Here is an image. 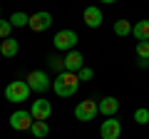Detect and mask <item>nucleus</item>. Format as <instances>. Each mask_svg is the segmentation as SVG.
Returning a JSON list of instances; mask_svg holds the SVG:
<instances>
[{"mask_svg": "<svg viewBox=\"0 0 149 139\" xmlns=\"http://www.w3.org/2000/svg\"><path fill=\"white\" fill-rule=\"evenodd\" d=\"M137 55H139V60H149V40L137 45Z\"/></svg>", "mask_w": 149, "mask_h": 139, "instance_id": "nucleus-21", "label": "nucleus"}, {"mask_svg": "<svg viewBox=\"0 0 149 139\" xmlns=\"http://www.w3.org/2000/svg\"><path fill=\"white\" fill-rule=\"evenodd\" d=\"M27 22H30V17H27L25 13H13L10 15V25L13 27H25Z\"/></svg>", "mask_w": 149, "mask_h": 139, "instance_id": "nucleus-17", "label": "nucleus"}, {"mask_svg": "<svg viewBox=\"0 0 149 139\" xmlns=\"http://www.w3.org/2000/svg\"><path fill=\"white\" fill-rule=\"evenodd\" d=\"M134 122H137V124H147V122H149V109L139 107L137 112H134Z\"/></svg>", "mask_w": 149, "mask_h": 139, "instance_id": "nucleus-19", "label": "nucleus"}, {"mask_svg": "<svg viewBox=\"0 0 149 139\" xmlns=\"http://www.w3.org/2000/svg\"><path fill=\"white\" fill-rule=\"evenodd\" d=\"M27 87L35 92H47L50 90V80L47 75H45L42 70H32L30 75H27Z\"/></svg>", "mask_w": 149, "mask_h": 139, "instance_id": "nucleus-6", "label": "nucleus"}, {"mask_svg": "<svg viewBox=\"0 0 149 139\" xmlns=\"http://www.w3.org/2000/svg\"><path fill=\"white\" fill-rule=\"evenodd\" d=\"M114 35H119V38L132 35V22H129V20H117V22H114Z\"/></svg>", "mask_w": 149, "mask_h": 139, "instance_id": "nucleus-16", "label": "nucleus"}, {"mask_svg": "<svg viewBox=\"0 0 149 139\" xmlns=\"http://www.w3.org/2000/svg\"><path fill=\"white\" fill-rule=\"evenodd\" d=\"M82 17H85V25L87 27H100L102 25V10H100V8H95V5L85 8Z\"/></svg>", "mask_w": 149, "mask_h": 139, "instance_id": "nucleus-12", "label": "nucleus"}, {"mask_svg": "<svg viewBox=\"0 0 149 139\" xmlns=\"http://www.w3.org/2000/svg\"><path fill=\"white\" fill-rule=\"evenodd\" d=\"M132 32H134V38H137L139 42H147L149 40V20H139L137 25L132 27Z\"/></svg>", "mask_w": 149, "mask_h": 139, "instance_id": "nucleus-13", "label": "nucleus"}, {"mask_svg": "<svg viewBox=\"0 0 149 139\" xmlns=\"http://www.w3.org/2000/svg\"><path fill=\"white\" fill-rule=\"evenodd\" d=\"M47 65L55 70V72H60V75L65 72V57H55L52 55V57H47Z\"/></svg>", "mask_w": 149, "mask_h": 139, "instance_id": "nucleus-18", "label": "nucleus"}, {"mask_svg": "<svg viewBox=\"0 0 149 139\" xmlns=\"http://www.w3.org/2000/svg\"><path fill=\"white\" fill-rule=\"evenodd\" d=\"M97 109H100L104 117H114L119 109V99H114V97H102L100 102H97Z\"/></svg>", "mask_w": 149, "mask_h": 139, "instance_id": "nucleus-11", "label": "nucleus"}, {"mask_svg": "<svg viewBox=\"0 0 149 139\" xmlns=\"http://www.w3.org/2000/svg\"><path fill=\"white\" fill-rule=\"evenodd\" d=\"M52 42H55V50H67V52H72L74 45H77V32L74 30H60Z\"/></svg>", "mask_w": 149, "mask_h": 139, "instance_id": "nucleus-4", "label": "nucleus"}, {"mask_svg": "<svg viewBox=\"0 0 149 139\" xmlns=\"http://www.w3.org/2000/svg\"><path fill=\"white\" fill-rule=\"evenodd\" d=\"M52 25V15L50 13H35V15H30V22H27V27L30 30H35V32H42V30H47V27Z\"/></svg>", "mask_w": 149, "mask_h": 139, "instance_id": "nucleus-9", "label": "nucleus"}, {"mask_svg": "<svg viewBox=\"0 0 149 139\" xmlns=\"http://www.w3.org/2000/svg\"><path fill=\"white\" fill-rule=\"evenodd\" d=\"M77 77H80V82H90L92 77H95V70H90V67H82L80 72H77Z\"/></svg>", "mask_w": 149, "mask_h": 139, "instance_id": "nucleus-22", "label": "nucleus"}, {"mask_svg": "<svg viewBox=\"0 0 149 139\" xmlns=\"http://www.w3.org/2000/svg\"><path fill=\"white\" fill-rule=\"evenodd\" d=\"M17 50H20V45H17V40H13V38L3 40V45H0V52H3V57H15Z\"/></svg>", "mask_w": 149, "mask_h": 139, "instance_id": "nucleus-14", "label": "nucleus"}, {"mask_svg": "<svg viewBox=\"0 0 149 139\" xmlns=\"http://www.w3.org/2000/svg\"><path fill=\"white\" fill-rule=\"evenodd\" d=\"M85 67V57H82L77 50H72V52H67L65 55V72H80V70Z\"/></svg>", "mask_w": 149, "mask_h": 139, "instance_id": "nucleus-10", "label": "nucleus"}, {"mask_svg": "<svg viewBox=\"0 0 149 139\" xmlns=\"http://www.w3.org/2000/svg\"><path fill=\"white\" fill-rule=\"evenodd\" d=\"M30 132H32V137H35V139H45L50 134V127H47V122H32Z\"/></svg>", "mask_w": 149, "mask_h": 139, "instance_id": "nucleus-15", "label": "nucleus"}, {"mask_svg": "<svg viewBox=\"0 0 149 139\" xmlns=\"http://www.w3.org/2000/svg\"><path fill=\"white\" fill-rule=\"evenodd\" d=\"M80 87V77L74 72H62V75L55 77V95L60 97H72Z\"/></svg>", "mask_w": 149, "mask_h": 139, "instance_id": "nucleus-1", "label": "nucleus"}, {"mask_svg": "<svg viewBox=\"0 0 149 139\" xmlns=\"http://www.w3.org/2000/svg\"><path fill=\"white\" fill-rule=\"evenodd\" d=\"M147 67H149V65H147Z\"/></svg>", "mask_w": 149, "mask_h": 139, "instance_id": "nucleus-23", "label": "nucleus"}, {"mask_svg": "<svg viewBox=\"0 0 149 139\" xmlns=\"http://www.w3.org/2000/svg\"><path fill=\"white\" fill-rule=\"evenodd\" d=\"M32 114L30 112H25V109H17V112H13L10 114V127L13 129H17V132H27V129L32 127Z\"/></svg>", "mask_w": 149, "mask_h": 139, "instance_id": "nucleus-5", "label": "nucleus"}, {"mask_svg": "<svg viewBox=\"0 0 149 139\" xmlns=\"http://www.w3.org/2000/svg\"><path fill=\"white\" fill-rule=\"evenodd\" d=\"M30 114H32L35 122H45V119H50V114H52V104H50L47 99H35Z\"/></svg>", "mask_w": 149, "mask_h": 139, "instance_id": "nucleus-8", "label": "nucleus"}, {"mask_svg": "<svg viewBox=\"0 0 149 139\" xmlns=\"http://www.w3.org/2000/svg\"><path fill=\"white\" fill-rule=\"evenodd\" d=\"M27 97H30V87H27L25 80H15V82H10V85L5 87V99L13 102V104H20Z\"/></svg>", "mask_w": 149, "mask_h": 139, "instance_id": "nucleus-2", "label": "nucleus"}, {"mask_svg": "<svg viewBox=\"0 0 149 139\" xmlns=\"http://www.w3.org/2000/svg\"><path fill=\"white\" fill-rule=\"evenodd\" d=\"M119 134H122V124H119V119L109 117V119L102 122V127H100V137L102 139H119Z\"/></svg>", "mask_w": 149, "mask_h": 139, "instance_id": "nucleus-7", "label": "nucleus"}, {"mask_svg": "<svg viewBox=\"0 0 149 139\" xmlns=\"http://www.w3.org/2000/svg\"><path fill=\"white\" fill-rule=\"evenodd\" d=\"M100 112L97 109V102L92 99H82L77 107H74V119H80V122H90V119H95V114Z\"/></svg>", "mask_w": 149, "mask_h": 139, "instance_id": "nucleus-3", "label": "nucleus"}, {"mask_svg": "<svg viewBox=\"0 0 149 139\" xmlns=\"http://www.w3.org/2000/svg\"><path fill=\"white\" fill-rule=\"evenodd\" d=\"M10 30H13L10 20H0V38H3V40H8V38H10Z\"/></svg>", "mask_w": 149, "mask_h": 139, "instance_id": "nucleus-20", "label": "nucleus"}]
</instances>
